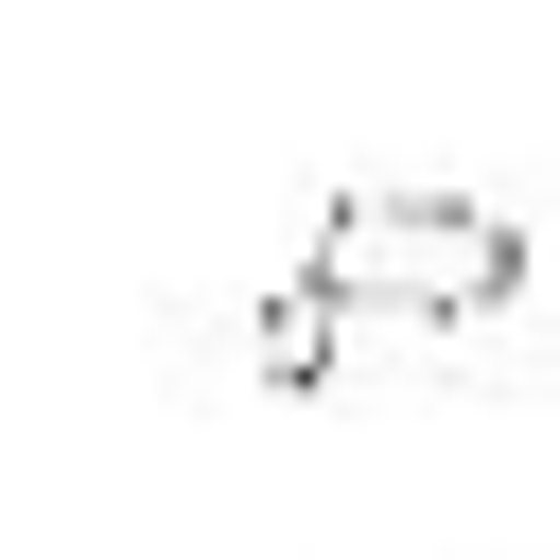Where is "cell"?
I'll return each instance as SVG.
<instances>
[{"mask_svg": "<svg viewBox=\"0 0 560 560\" xmlns=\"http://www.w3.org/2000/svg\"><path fill=\"white\" fill-rule=\"evenodd\" d=\"M332 350H350V315H332L315 280H280V298L245 315V368H262V385H332Z\"/></svg>", "mask_w": 560, "mask_h": 560, "instance_id": "2", "label": "cell"}, {"mask_svg": "<svg viewBox=\"0 0 560 560\" xmlns=\"http://www.w3.org/2000/svg\"><path fill=\"white\" fill-rule=\"evenodd\" d=\"M332 315H420V332H472L525 298V228L472 210V192H332L315 210V262H298Z\"/></svg>", "mask_w": 560, "mask_h": 560, "instance_id": "1", "label": "cell"}]
</instances>
